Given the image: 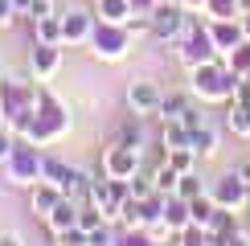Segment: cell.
Instances as JSON below:
<instances>
[{
	"mask_svg": "<svg viewBox=\"0 0 250 246\" xmlns=\"http://www.w3.org/2000/svg\"><path fill=\"white\" fill-rule=\"evenodd\" d=\"M250 0H205V17H242Z\"/></svg>",
	"mask_w": 250,
	"mask_h": 246,
	"instance_id": "obj_24",
	"label": "cell"
},
{
	"mask_svg": "<svg viewBox=\"0 0 250 246\" xmlns=\"http://www.w3.org/2000/svg\"><path fill=\"white\" fill-rule=\"evenodd\" d=\"M135 172H140V148L115 140L107 152H103V177H111V181H131Z\"/></svg>",
	"mask_w": 250,
	"mask_h": 246,
	"instance_id": "obj_8",
	"label": "cell"
},
{
	"mask_svg": "<svg viewBox=\"0 0 250 246\" xmlns=\"http://www.w3.org/2000/svg\"><path fill=\"white\" fill-rule=\"evenodd\" d=\"M140 119H144V115H135V111H131V119L123 123V131H119V140L131 144V148H140V144H144V123H140Z\"/></svg>",
	"mask_w": 250,
	"mask_h": 246,
	"instance_id": "obj_30",
	"label": "cell"
},
{
	"mask_svg": "<svg viewBox=\"0 0 250 246\" xmlns=\"http://www.w3.org/2000/svg\"><path fill=\"white\" fill-rule=\"evenodd\" d=\"M189 8H181V0H160L152 8V37L156 41H181L189 29Z\"/></svg>",
	"mask_w": 250,
	"mask_h": 246,
	"instance_id": "obj_6",
	"label": "cell"
},
{
	"mask_svg": "<svg viewBox=\"0 0 250 246\" xmlns=\"http://www.w3.org/2000/svg\"><path fill=\"white\" fill-rule=\"evenodd\" d=\"M160 218L172 226L176 234L185 230V226H193V213H189V201L185 197H176V193H168V197H164V209H160Z\"/></svg>",
	"mask_w": 250,
	"mask_h": 246,
	"instance_id": "obj_15",
	"label": "cell"
},
{
	"mask_svg": "<svg viewBox=\"0 0 250 246\" xmlns=\"http://www.w3.org/2000/svg\"><path fill=\"white\" fill-rule=\"evenodd\" d=\"M205 193V184L197 172H181V181H176V197H185V201H193V197H201Z\"/></svg>",
	"mask_w": 250,
	"mask_h": 246,
	"instance_id": "obj_28",
	"label": "cell"
},
{
	"mask_svg": "<svg viewBox=\"0 0 250 246\" xmlns=\"http://www.w3.org/2000/svg\"><path fill=\"white\" fill-rule=\"evenodd\" d=\"M95 13H86V8H70V13H62V45H86L90 33H95Z\"/></svg>",
	"mask_w": 250,
	"mask_h": 246,
	"instance_id": "obj_11",
	"label": "cell"
},
{
	"mask_svg": "<svg viewBox=\"0 0 250 246\" xmlns=\"http://www.w3.org/2000/svg\"><path fill=\"white\" fill-rule=\"evenodd\" d=\"M242 74H234L230 66H226V58H213L205 62V66H193V95L205 99V102H230Z\"/></svg>",
	"mask_w": 250,
	"mask_h": 246,
	"instance_id": "obj_3",
	"label": "cell"
},
{
	"mask_svg": "<svg viewBox=\"0 0 250 246\" xmlns=\"http://www.w3.org/2000/svg\"><path fill=\"white\" fill-rule=\"evenodd\" d=\"M13 20H17V4L13 0H0V29H8Z\"/></svg>",
	"mask_w": 250,
	"mask_h": 246,
	"instance_id": "obj_42",
	"label": "cell"
},
{
	"mask_svg": "<svg viewBox=\"0 0 250 246\" xmlns=\"http://www.w3.org/2000/svg\"><path fill=\"white\" fill-rule=\"evenodd\" d=\"M62 197H66L62 189H54L49 181H37V184H33V213H41V218H45V213L54 209V205H58Z\"/></svg>",
	"mask_w": 250,
	"mask_h": 246,
	"instance_id": "obj_19",
	"label": "cell"
},
{
	"mask_svg": "<svg viewBox=\"0 0 250 246\" xmlns=\"http://www.w3.org/2000/svg\"><path fill=\"white\" fill-rule=\"evenodd\" d=\"M103 222H107V218H103V209H95V205H90V209H78V226H82V230H95V226H103Z\"/></svg>",
	"mask_w": 250,
	"mask_h": 246,
	"instance_id": "obj_38",
	"label": "cell"
},
{
	"mask_svg": "<svg viewBox=\"0 0 250 246\" xmlns=\"http://www.w3.org/2000/svg\"><path fill=\"white\" fill-rule=\"evenodd\" d=\"M176 181H181V172H176L168 160H164L160 168L152 172V184H156V193H164V197H168V193H176Z\"/></svg>",
	"mask_w": 250,
	"mask_h": 246,
	"instance_id": "obj_25",
	"label": "cell"
},
{
	"mask_svg": "<svg viewBox=\"0 0 250 246\" xmlns=\"http://www.w3.org/2000/svg\"><path fill=\"white\" fill-rule=\"evenodd\" d=\"M181 62L185 66H205V62H213V58H222L217 54V45H213V37H209V29L205 25H197V20H189V29H185V37H181Z\"/></svg>",
	"mask_w": 250,
	"mask_h": 246,
	"instance_id": "obj_7",
	"label": "cell"
},
{
	"mask_svg": "<svg viewBox=\"0 0 250 246\" xmlns=\"http://www.w3.org/2000/svg\"><path fill=\"white\" fill-rule=\"evenodd\" d=\"M189 148L197 152V160H201V156H213V152H217V127H213L209 119H205L201 127L189 131Z\"/></svg>",
	"mask_w": 250,
	"mask_h": 246,
	"instance_id": "obj_17",
	"label": "cell"
},
{
	"mask_svg": "<svg viewBox=\"0 0 250 246\" xmlns=\"http://www.w3.org/2000/svg\"><path fill=\"white\" fill-rule=\"evenodd\" d=\"M189 213H193V226H201V230H205V226L213 222V213H217V201L209 197V193H201V197L189 201Z\"/></svg>",
	"mask_w": 250,
	"mask_h": 246,
	"instance_id": "obj_23",
	"label": "cell"
},
{
	"mask_svg": "<svg viewBox=\"0 0 250 246\" xmlns=\"http://www.w3.org/2000/svg\"><path fill=\"white\" fill-rule=\"evenodd\" d=\"M185 107H189V99H185V95H164V102H160V119H181Z\"/></svg>",
	"mask_w": 250,
	"mask_h": 246,
	"instance_id": "obj_31",
	"label": "cell"
},
{
	"mask_svg": "<svg viewBox=\"0 0 250 246\" xmlns=\"http://www.w3.org/2000/svg\"><path fill=\"white\" fill-rule=\"evenodd\" d=\"M131 4V13H140V17H152V8L160 4V0H127Z\"/></svg>",
	"mask_w": 250,
	"mask_h": 246,
	"instance_id": "obj_43",
	"label": "cell"
},
{
	"mask_svg": "<svg viewBox=\"0 0 250 246\" xmlns=\"http://www.w3.org/2000/svg\"><path fill=\"white\" fill-rule=\"evenodd\" d=\"M54 13V0H29V17L41 20V17H49Z\"/></svg>",
	"mask_w": 250,
	"mask_h": 246,
	"instance_id": "obj_40",
	"label": "cell"
},
{
	"mask_svg": "<svg viewBox=\"0 0 250 246\" xmlns=\"http://www.w3.org/2000/svg\"><path fill=\"white\" fill-rule=\"evenodd\" d=\"M58 246H86V230H82V226L62 230V234H58Z\"/></svg>",
	"mask_w": 250,
	"mask_h": 246,
	"instance_id": "obj_37",
	"label": "cell"
},
{
	"mask_svg": "<svg viewBox=\"0 0 250 246\" xmlns=\"http://www.w3.org/2000/svg\"><path fill=\"white\" fill-rule=\"evenodd\" d=\"M226 127H230L238 140H250V102L230 99V111H226Z\"/></svg>",
	"mask_w": 250,
	"mask_h": 246,
	"instance_id": "obj_18",
	"label": "cell"
},
{
	"mask_svg": "<svg viewBox=\"0 0 250 246\" xmlns=\"http://www.w3.org/2000/svg\"><path fill=\"white\" fill-rule=\"evenodd\" d=\"M242 33H246V41H250V8L242 13Z\"/></svg>",
	"mask_w": 250,
	"mask_h": 246,
	"instance_id": "obj_47",
	"label": "cell"
},
{
	"mask_svg": "<svg viewBox=\"0 0 250 246\" xmlns=\"http://www.w3.org/2000/svg\"><path fill=\"white\" fill-rule=\"evenodd\" d=\"M0 74H4V70H0Z\"/></svg>",
	"mask_w": 250,
	"mask_h": 246,
	"instance_id": "obj_49",
	"label": "cell"
},
{
	"mask_svg": "<svg viewBox=\"0 0 250 246\" xmlns=\"http://www.w3.org/2000/svg\"><path fill=\"white\" fill-rule=\"evenodd\" d=\"M176 246H209V238H205L201 226H185V230L176 234Z\"/></svg>",
	"mask_w": 250,
	"mask_h": 246,
	"instance_id": "obj_32",
	"label": "cell"
},
{
	"mask_svg": "<svg viewBox=\"0 0 250 246\" xmlns=\"http://www.w3.org/2000/svg\"><path fill=\"white\" fill-rule=\"evenodd\" d=\"M13 4H17V17H21V13H29V0H13Z\"/></svg>",
	"mask_w": 250,
	"mask_h": 246,
	"instance_id": "obj_48",
	"label": "cell"
},
{
	"mask_svg": "<svg viewBox=\"0 0 250 246\" xmlns=\"http://www.w3.org/2000/svg\"><path fill=\"white\" fill-rule=\"evenodd\" d=\"M217 246H250V234H246V230H238V226H234V230L226 234V238L217 242Z\"/></svg>",
	"mask_w": 250,
	"mask_h": 246,
	"instance_id": "obj_41",
	"label": "cell"
},
{
	"mask_svg": "<svg viewBox=\"0 0 250 246\" xmlns=\"http://www.w3.org/2000/svg\"><path fill=\"white\" fill-rule=\"evenodd\" d=\"M234 172H238V177H242V184H246V189H250V164H238Z\"/></svg>",
	"mask_w": 250,
	"mask_h": 246,
	"instance_id": "obj_46",
	"label": "cell"
},
{
	"mask_svg": "<svg viewBox=\"0 0 250 246\" xmlns=\"http://www.w3.org/2000/svg\"><path fill=\"white\" fill-rule=\"evenodd\" d=\"M29 66H33V78L37 82H45L49 74H58V66H62V45H45V41H37Z\"/></svg>",
	"mask_w": 250,
	"mask_h": 246,
	"instance_id": "obj_14",
	"label": "cell"
},
{
	"mask_svg": "<svg viewBox=\"0 0 250 246\" xmlns=\"http://www.w3.org/2000/svg\"><path fill=\"white\" fill-rule=\"evenodd\" d=\"M209 37H213V45H217V54H230L234 45H242L246 33H242V17H209Z\"/></svg>",
	"mask_w": 250,
	"mask_h": 246,
	"instance_id": "obj_12",
	"label": "cell"
},
{
	"mask_svg": "<svg viewBox=\"0 0 250 246\" xmlns=\"http://www.w3.org/2000/svg\"><path fill=\"white\" fill-rule=\"evenodd\" d=\"M160 102H164V90L148 78H135L127 82V111L135 115H160Z\"/></svg>",
	"mask_w": 250,
	"mask_h": 246,
	"instance_id": "obj_10",
	"label": "cell"
},
{
	"mask_svg": "<svg viewBox=\"0 0 250 246\" xmlns=\"http://www.w3.org/2000/svg\"><path fill=\"white\" fill-rule=\"evenodd\" d=\"M13 148H17V131L8 127V123H0V164H8Z\"/></svg>",
	"mask_w": 250,
	"mask_h": 246,
	"instance_id": "obj_35",
	"label": "cell"
},
{
	"mask_svg": "<svg viewBox=\"0 0 250 246\" xmlns=\"http://www.w3.org/2000/svg\"><path fill=\"white\" fill-rule=\"evenodd\" d=\"M181 8H189V13H205V0H181Z\"/></svg>",
	"mask_w": 250,
	"mask_h": 246,
	"instance_id": "obj_45",
	"label": "cell"
},
{
	"mask_svg": "<svg viewBox=\"0 0 250 246\" xmlns=\"http://www.w3.org/2000/svg\"><path fill=\"white\" fill-rule=\"evenodd\" d=\"M86 45L95 49V58H103V62H119V58H127V49H131V29L115 25V20H95V33H90Z\"/></svg>",
	"mask_w": 250,
	"mask_h": 246,
	"instance_id": "obj_4",
	"label": "cell"
},
{
	"mask_svg": "<svg viewBox=\"0 0 250 246\" xmlns=\"http://www.w3.org/2000/svg\"><path fill=\"white\" fill-rule=\"evenodd\" d=\"M115 246H156L144 230H119L115 234Z\"/></svg>",
	"mask_w": 250,
	"mask_h": 246,
	"instance_id": "obj_34",
	"label": "cell"
},
{
	"mask_svg": "<svg viewBox=\"0 0 250 246\" xmlns=\"http://www.w3.org/2000/svg\"><path fill=\"white\" fill-rule=\"evenodd\" d=\"M0 246H25V242H21L17 230H0Z\"/></svg>",
	"mask_w": 250,
	"mask_h": 246,
	"instance_id": "obj_44",
	"label": "cell"
},
{
	"mask_svg": "<svg viewBox=\"0 0 250 246\" xmlns=\"http://www.w3.org/2000/svg\"><path fill=\"white\" fill-rule=\"evenodd\" d=\"M144 234H148V238H152L156 246H168L176 230H172V226H168V222H164V218H152L148 226H144Z\"/></svg>",
	"mask_w": 250,
	"mask_h": 246,
	"instance_id": "obj_29",
	"label": "cell"
},
{
	"mask_svg": "<svg viewBox=\"0 0 250 246\" xmlns=\"http://www.w3.org/2000/svg\"><path fill=\"white\" fill-rule=\"evenodd\" d=\"M45 222H49V230H54V234L70 230V226H78V205H74V197H62L54 209L45 213Z\"/></svg>",
	"mask_w": 250,
	"mask_h": 246,
	"instance_id": "obj_16",
	"label": "cell"
},
{
	"mask_svg": "<svg viewBox=\"0 0 250 246\" xmlns=\"http://www.w3.org/2000/svg\"><path fill=\"white\" fill-rule=\"evenodd\" d=\"M164 160H168L176 172H193L197 168V152L193 148H172V152H164Z\"/></svg>",
	"mask_w": 250,
	"mask_h": 246,
	"instance_id": "obj_27",
	"label": "cell"
},
{
	"mask_svg": "<svg viewBox=\"0 0 250 246\" xmlns=\"http://www.w3.org/2000/svg\"><path fill=\"white\" fill-rule=\"evenodd\" d=\"M209 197L222 205V209H242V205L250 201V189L242 184V177H238V172H226V177H217V181H213Z\"/></svg>",
	"mask_w": 250,
	"mask_h": 246,
	"instance_id": "obj_13",
	"label": "cell"
},
{
	"mask_svg": "<svg viewBox=\"0 0 250 246\" xmlns=\"http://www.w3.org/2000/svg\"><path fill=\"white\" fill-rule=\"evenodd\" d=\"M95 17L99 20H115V25H127L131 4L127 0H95Z\"/></svg>",
	"mask_w": 250,
	"mask_h": 246,
	"instance_id": "obj_21",
	"label": "cell"
},
{
	"mask_svg": "<svg viewBox=\"0 0 250 246\" xmlns=\"http://www.w3.org/2000/svg\"><path fill=\"white\" fill-rule=\"evenodd\" d=\"M37 95L41 86L25 74H0V123H8L13 131H21L29 123L37 107Z\"/></svg>",
	"mask_w": 250,
	"mask_h": 246,
	"instance_id": "obj_2",
	"label": "cell"
},
{
	"mask_svg": "<svg viewBox=\"0 0 250 246\" xmlns=\"http://www.w3.org/2000/svg\"><path fill=\"white\" fill-rule=\"evenodd\" d=\"M160 144H164V152H172V148H189V127H185L181 119H164Z\"/></svg>",
	"mask_w": 250,
	"mask_h": 246,
	"instance_id": "obj_22",
	"label": "cell"
},
{
	"mask_svg": "<svg viewBox=\"0 0 250 246\" xmlns=\"http://www.w3.org/2000/svg\"><path fill=\"white\" fill-rule=\"evenodd\" d=\"M86 246H115V230H111V222L95 226V230L86 234Z\"/></svg>",
	"mask_w": 250,
	"mask_h": 246,
	"instance_id": "obj_33",
	"label": "cell"
},
{
	"mask_svg": "<svg viewBox=\"0 0 250 246\" xmlns=\"http://www.w3.org/2000/svg\"><path fill=\"white\" fill-rule=\"evenodd\" d=\"M127 184H131V197H140V201H144V197H152V193H156L152 177H140V172H135V177H131Z\"/></svg>",
	"mask_w": 250,
	"mask_h": 246,
	"instance_id": "obj_36",
	"label": "cell"
},
{
	"mask_svg": "<svg viewBox=\"0 0 250 246\" xmlns=\"http://www.w3.org/2000/svg\"><path fill=\"white\" fill-rule=\"evenodd\" d=\"M226 66H230L234 74L250 78V41H242V45H234L230 54H226Z\"/></svg>",
	"mask_w": 250,
	"mask_h": 246,
	"instance_id": "obj_26",
	"label": "cell"
},
{
	"mask_svg": "<svg viewBox=\"0 0 250 246\" xmlns=\"http://www.w3.org/2000/svg\"><path fill=\"white\" fill-rule=\"evenodd\" d=\"M70 131V111H66V102H58L54 95H49L45 86H41V95H37V107H33V115H29V123L17 131L21 140H29V144H49V140H62Z\"/></svg>",
	"mask_w": 250,
	"mask_h": 246,
	"instance_id": "obj_1",
	"label": "cell"
},
{
	"mask_svg": "<svg viewBox=\"0 0 250 246\" xmlns=\"http://www.w3.org/2000/svg\"><path fill=\"white\" fill-rule=\"evenodd\" d=\"M181 123H185V127H189V131H193V127H201V123H205V111H197L193 102H189V107L181 111Z\"/></svg>",
	"mask_w": 250,
	"mask_h": 246,
	"instance_id": "obj_39",
	"label": "cell"
},
{
	"mask_svg": "<svg viewBox=\"0 0 250 246\" xmlns=\"http://www.w3.org/2000/svg\"><path fill=\"white\" fill-rule=\"evenodd\" d=\"M33 37L45 41V45H62V13H49V17L33 20Z\"/></svg>",
	"mask_w": 250,
	"mask_h": 246,
	"instance_id": "obj_20",
	"label": "cell"
},
{
	"mask_svg": "<svg viewBox=\"0 0 250 246\" xmlns=\"http://www.w3.org/2000/svg\"><path fill=\"white\" fill-rule=\"evenodd\" d=\"M41 168H45L41 148H37V144H29V140H17L13 156H8V181H13V184H25V189H33V184L41 181Z\"/></svg>",
	"mask_w": 250,
	"mask_h": 246,
	"instance_id": "obj_5",
	"label": "cell"
},
{
	"mask_svg": "<svg viewBox=\"0 0 250 246\" xmlns=\"http://www.w3.org/2000/svg\"><path fill=\"white\" fill-rule=\"evenodd\" d=\"M41 181H49L54 189H62L66 197H74L78 189H86V172H78V168H70V164H62L58 156H45V168H41Z\"/></svg>",
	"mask_w": 250,
	"mask_h": 246,
	"instance_id": "obj_9",
	"label": "cell"
}]
</instances>
